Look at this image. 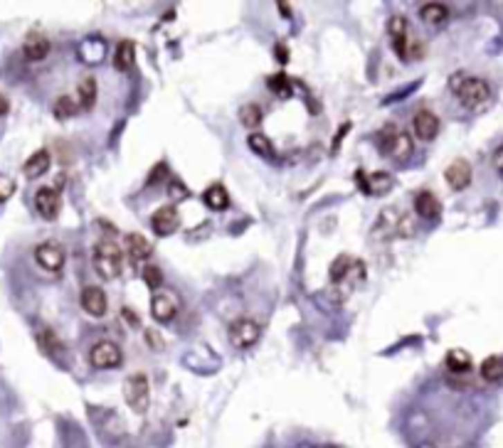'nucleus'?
Wrapping results in <instances>:
<instances>
[{
	"mask_svg": "<svg viewBox=\"0 0 503 448\" xmlns=\"http://www.w3.org/2000/svg\"><path fill=\"white\" fill-rule=\"evenodd\" d=\"M126 254H129V261L138 266V263L151 259L153 247L143 234H126Z\"/></svg>",
	"mask_w": 503,
	"mask_h": 448,
	"instance_id": "nucleus-14",
	"label": "nucleus"
},
{
	"mask_svg": "<svg viewBox=\"0 0 503 448\" xmlns=\"http://www.w3.org/2000/svg\"><path fill=\"white\" fill-rule=\"evenodd\" d=\"M378 143H380V153L397 162H405L410 156H412V138H410L408 131L397 129V126H385L378 136Z\"/></svg>",
	"mask_w": 503,
	"mask_h": 448,
	"instance_id": "nucleus-1",
	"label": "nucleus"
},
{
	"mask_svg": "<svg viewBox=\"0 0 503 448\" xmlns=\"http://www.w3.org/2000/svg\"><path fill=\"white\" fill-rule=\"evenodd\" d=\"M454 94L466 109H476L486 104V99L491 96V86L479 77H459V82L454 84Z\"/></svg>",
	"mask_w": 503,
	"mask_h": 448,
	"instance_id": "nucleus-3",
	"label": "nucleus"
},
{
	"mask_svg": "<svg viewBox=\"0 0 503 448\" xmlns=\"http://www.w3.org/2000/svg\"><path fill=\"white\" fill-rule=\"evenodd\" d=\"M247 146L252 148V151H255L257 156H264V158L274 156V146H272V140L266 138V136H262V133H249V138H247Z\"/></svg>",
	"mask_w": 503,
	"mask_h": 448,
	"instance_id": "nucleus-29",
	"label": "nucleus"
},
{
	"mask_svg": "<svg viewBox=\"0 0 503 448\" xmlns=\"http://www.w3.org/2000/svg\"><path fill=\"white\" fill-rule=\"evenodd\" d=\"M143 281H146V286L151 288V291H158L161 283H163V274H161L158 266H143Z\"/></svg>",
	"mask_w": 503,
	"mask_h": 448,
	"instance_id": "nucleus-31",
	"label": "nucleus"
},
{
	"mask_svg": "<svg viewBox=\"0 0 503 448\" xmlns=\"http://www.w3.org/2000/svg\"><path fill=\"white\" fill-rule=\"evenodd\" d=\"M392 185H395V180H392V175L387 173H373L370 178L363 183V190L367 192V195H385L387 190H392Z\"/></svg>",
	"mask_w": 503,
	"mask_h": 448,
	"instance_id": "nucleus-22",
	"label": "nucleus"
},
{
	"mask_svg": "<svg viewBox=\"0 0 503 448\" xmlns=\"http://www.w3.org/2000/svg\"><path fill=\"white\" fill-rule=\"evenodd\" d=\"M124 318L131 320V325H134V328H138V315L136 313H131L129 308H124Z\"/></svg>",
	"mask_w": 503,
	"mask_h": 448,
	"instance_id": "nucleus-37",
	"label": "nucleus"
},
{
	"mask_svg": "<svg viewBox=\"0 0 503 448\" xmlns=\"http://www.w3.org/2000/svg\"><path fill=\"white\" fill-rule=\"evenodd\" d=\"M50 165H52V158H50V153L42 148V151H35L33 156L25 160V165H23V173H25V178H30V180H35V178H42V175L50 170Z\"/></svg>",
	"mask_w": 503,
	"mask_h": 448,
	"instance_id": "nucleus-17",
	"label": "nucleus"
},
{
	"mask_svg": "<svg viewBox=\"0 0 503 448\" xmlns=\"http://www.w3.org/2000/svg\"><path fill=\"white\" fill-rule=\"evenodd\" d=\"M6 113H8V99L0 94V116H6Z\"/></svg>",
	"mask_w": 503,
	"mask_h": 448,
	"instance_id": "nucleus-38",
	"label": "nucleus"
},
{
	"mask_svg": "<svg viewBox=\"0 0 503 448\" xmlns=\"http://www.w3.org/2000/svg\"><path fill=\"white\" fill-rule=\"evenodd\" d=\"M447 367L452 372H469L471 370V355L466 350H449L447 353Z\"/></svg>",
	"mask_w": 503,
	"mask_h": 448,
	"instance_id": "nucleus-26",
	"label": "nucleus"
},
{
	"mask_svg": "<svg viewBox=\"0 0 503 448\" xmlns=\"http://www.w3.org/2000/svg\"><path fill=\"white\" fill-rule=\"evenodd\" d=\"M146 342L151 350H163V337L158 330H146Z\"/></svg>",
	"mask_w": 503,
	"mask_h": 448,
	"instance_id": "nucleus-34",
	"label": "nucleus"
},
{
	"mask_svg": "<svg viewBox=\"0 0 503 448\" xmlns=\"http://www.w3.org/2000/svg\"><path fill=\"white\" fill-rule=\"evenodd\" d=\"M481 377L486 382H501L503 380V357L491 355L481 362Z\"/></svg>",
	"mask_w": 503,
	"mask_h": 448,
	"instance_id": "nucleus-24",
	"label": "nucleus"
},
{
	"mask_svg": "<svg viewBox=\"0 0 503 448\" xmlns=\"http://www.w3.org/2000/svg\"><path fill=\"white\" fill-rule=\"evenodd\" d=\"M134 59H136V45L131 39H121L119 47L113 50V67L119 72H129L134 67Z\"/></svg>",
	"mask_w": 503,
	"mask_h": 448,
	"instance_id": "nucleus-19",
	"label": "nucleus"
},
{
	"mask_svg": "<svg viewBox=\"0 0 503 448\" xmlns=\"http://www.w3.org/2000/svg\"><path fill=\"white\" fill-rule=\"evenodd\" d=\"M419 17H422L427 25H435V28H439V25L447 23L449 8L444 6V3H424V6L419 8Z\"/></svg>",
	"mask_w": 503,
	"mask_h": 448,
	"instance_id": "nucleus-21",
	"label": "nucleus"
},
{
	"mask_svg": "<svg viewBox=\"0 0 503 448\" xmlns=\"http://www.w3.org/2000/svg\"><path fill=\"white\" fill-rule=\"evenodd\" d=\"M12 195H15V180H12L10 175L0 173V205L10 200Z\"/></svg>",
	"mask_w": 503,
	"mask_h": 448,
	"instance_id": "nucleus-32",
	"label": "nucleus"
},
{
	"mask_svg": "<svg viewBox=\"0 0 503 448\" xmlns=\"http://www.w3.org/2000/svg\"><path fill=\"white\" fill-rule=\"evenodd\" d=\"M262 118H264V113H262V106L259 104H244L242 109H239V124L244 126V129H257V126L262 124Z\"/></svg>",
	"mask_w": 503,
	"mask_h": 448,
	"instance_id": "nucleus-25",
	"label": "nucleus"
},
{
	"mask_svg": "<svg viewBox=\"0 0 503 448\" xmlns=\"http://www.w3.org/2000/svg\"><path fill=\"white\" fill-rule=\"evenodd\" d=\"M35 261L50 274H60L64 266V249L57 241H42L40 247L35 249Z\"/></svg>",
	"mask_w": 503,
	"mask_h": 448,
	"instance_id": "nucleus-7",
	"label": "nucleus"
},
{
	"mask_svg": "<svg viewBox=\"0 0 503 448\" xmlns=\"http://www.w3.org/2000/svg\"><path fill=\"white\" fill-rule=\"evenodd\" d=\"M266 84H269V89H272L274 96H279V99H289L291 96V82L286 79V74H274V77L266 79Z\"/></svg>",
	"mask_w": 503,
	"mask_h": 448,
	"instance_id": "nucleus-28",
	"label": "nucleus"
},
{
	"mask_svg": "<svg viewBox=\"0 0 503 448\" xmlns=\"http://www.w3.org/2000/svg\"><path fill=\"white\" fill-rule=\"evenodd\" d=\"M37 340H40L42 350H47L50 355H60L64 350L62 340L55 335V333L50 330V328H42V330H37Z\"/></svg>",
	"mask_w": 503,
	"mask_h": 448,
	"instance_id": "nucleus-27",
	"label": "nucleus"
},
{
	"mask_svg": "<svg viewBox=\"0 0 503 448\" xmlns=\"http://www.w3.org/2000/svg\"><path fill=\"white\" fill-rule=\"evenodd\" d=\"M259 335H262V325L252 318H239L230 325V342L239 350L252 348L259 340Z\"/></svg>",
	"mask_w": 503,
	"mask_h": 448,
	"instance_id": "nucleus-6",
	"label": "nucleus"
},
{
	"mask_svg": "<svg viewBox=\"0 0 503 448\" xmlns=\"http://www.w3.org/2000/svg\"><path fill=\"white\" fill-rule=\"evenodd\" d=\"M414 212L419 214L422 219H437L441 212V205L437 200V195H432L430 190H422L417 197H414Z\"/></svg>",
	"mask_w": 503,
	"mask_h": 448,
	"instance_id": "nucleus-18",
	"label": "nucleus"
},
{
	"mask_svg": "<svg viewBox=\"0 0 503 448\" xmlns=\"http://www.w3.org/2000/svg\"><path fill=\"white\" fill-rule=\"evenodd\" d=\"M165 175H168V168H165V162H158V165H156V170H153L151 178H148V180H151L153 185H156V183H161V180L165 178Z\"/></svg>",
	"mask_w": 503,
	"mask_h": 448,
	"instance_id": "nucleus-35",
	"label": "nucleus"
},
{
	"mask_svg": "<svg viewBox=\"0 0 503 448\" xmlns=\"http://www.w3.org/2000/svg\"><path fill=\"white\" fill-rule=\"evenodd\" d=\"M284 50H286V47H284V45H279V47H277V57H279V62H286V52H284Z\"/></svg>",
	"mask_w": 503,
	"mask_h": 448,
	"instance_id": "nucleus-39",
	"label": "nucleus"
},
{
	"mask_svg": "<svg viewBox=\"0 0 503 448\" xmlns=\"http://www.w3.org/2000/svg\"><path fill=\"white\" fill-rule=\"evenodd\" d=\"M178 313V306H176V298L168 296V293H156L151 301V315L158 323H170V320L176 318Z\"/></svg>",
	"mask_w": 503,
	"mask_h": 448,
	"instance_id": "nucleus-15",
	"label": "nucleus"
},
{
	"mask_svg": "<svg viewBox=\"0 0 503 448\" xmlns=\"http://www.w3.org/2000/svg\"><path fill=\"white\" fill-rule=\"evenodd\" d=\"M35 207H37L40 217L55 219L60 214V207H62V197L55 187H40L37 195H35Z\"/></svg>",
	"mask_w": 503,
	"mask_h": 448,
	"instance_id": "nucleus-10",
	"label": "nucleus"
},
{
	"mask_svg": "<svg viewBox=\"0 0 503 448\" xmlns=\"http://www.w3.org/2000/svg\"><path fill=\"white\" fill-rule=\"evenodd\" d=\"M151 227L158 236H170L176 234L181 227V214H178L176 205H165V207L156 209L151 217Z\"/></svg>",
	"mask_w": 503,
	"mask_h": 448,
	"instance_id": "nucleus-8",
	"label": "nucleus"
},
{
	"mask_svg": "<svg viewBox=\"0 0 503 448\" xmlns=\"http://www.w3.org/2000/svg\"><path fill=\"white\" fill-rule=\"evenodd\" d=\"M94 269L96 274L107 281L119 279L121 269H124V252L119 244L113 241H99L94 247Z\"/></svg>",
	"mask_w": 503,
	"mask_h": 448,
	"instance_id": "nucleus-2",
	"label": "nucleus"
},
{
	"mask_svg": "<svg viewBox=\"0 0 503 448\" xmlns=\"http://www.w3.org/2000/svg\"><path fill=\"white\" fill-rule=\"evenodd\" d=\"M203 200L212 212H225V209L230 207V195H227V190L220 185V183L210 185L208 190H205Z\"/></svg>",
	"mask_w": 503,
	"mask_h": 448,
	"instance_id": "nucleus-20",
	"label": "nucleus"
},
{
	"mask_svg": "<svg viewBox=\"0 0 503 448\" xmlns=\"http://www.w3.org/2000/svg\"><path fill=\"white\" fill-rule=\"evenodd\" d=\"M279 8H282V15H284V17H289V15H291V10H289V6H286V3H279Z\"/></svg>",
	"mask_w": 503,
	"mask_h": 448,
	"instance_id": "nucleus-40",
	"label": "nucleus"
},
{
	"mask_svg": "<svg viewBox=\"0 0 503 448\" xmlns=\"http://www.w3.org/2000/svg\"><path fill=\"white\" fill-rule=\"evenodd\" d=\"M121 360H124L121 348L111 340L96 342L94 348L89 350V362L94 364L96 370H116V367H121Z\"/></svg>",
	"mask_w": 503,
	"mask_h": 448,
	"instance_id": "nucleus-5",
	"label": "nucleus"
},
{
	"mask_svg": "<svg viewBox=\"0 0 503 448\" xmlns=\"http://www.w3.org/2000/svg\"><path fill=\"white\" fill-rule=\"evenodd\" d=\"M422 448H432V446H422Z\"/></svg>",
	"mask_w": 503,
	"mask_h": 448,
	"instance_id": "nucleus-41",
	"label": "nucleus"
},
{
	"mask_svg": "<svg viewBox=\"0 0 503 448\" xmlns=\"http://www.w3.org/2000/svg\"><path fill=\"white\" fill-rule=\"evenodd\" d=\"M80 303H82V308H84V313L94 315V318H102V315H107V310H109L107 293L96 286H86L80 296Z\"/></svg>",
	"mask_w": 503,
	"mask_h": 448,
	"instance_id": "nucleus-11",
	"label": "nucleus"
},
{
	"mask_svg": "<svg viewBox=\"0 0 503 448\" xmlns=\"http://www.w3.org/2000/svg\"><path fill=\"white\" fill-rule=\"evenodd\" d=\"M408 35H410L408 20L402 15L390 17V23H387V37H390L392 50H395V55L400 59H408Z\"/></svg>",
	"mask_w": 503,
	"mask_h": 448,
	"instance_id": "nucleus-9",
	"label": "nucleus"
},
{
	"mask_svg": "<svg viewBox=\"0 0 503 448\" xmlns=\"http://www.w3.org/2000/svg\"><path fill=\"white\" fill-rule=\"evenodd\" d=\"M444 178H447V183H449V187H452V190H466V187H469V183H471V165H469V160H464V158L454 160L452 165L444 170Z\"/></svg>",
	"mask_w": 503,
	"mask_h": 448,
	"instance_id": "nucleus-13",
	"label": "nucleus"
},
{
	"mask_svg": "<svg viewBox=\"0 0 503 448\" xmlns=\"http://www.w3.org/2000/svg\"><path fill=\"white\" fill-rule=\"evenodd\" d=\"M74 111H77V104H74L72 96H60V99L55 101V116L57 118H69L74 116Z\"/></svg>",
	"mask_w": 503,
	"mask_h": 448,
	"instance_id": "nucleus-30",
	"label": "nucleus"
},
{
	"mask_svg": "<svg viewBox=\"0 0 503 448\" xmlns=\"http://www.w3.org/2000/svg\"><path fill=\"white\" fill-rule=\"evenodd\" d=\"M168 195H170V200H173V205H176L178 200H185L190 192L185 190V185H183L181 180H170V183H168Z\"/></svg>",
	"mask_w": 503,
	"mask_h": 448,
	"instance_id": "nucleus-33",
	"label": "nucleus"
},
{
	"mask_svg": "<svg viewBox=\"0 0 503 448\" xmlns=\"http://www.w3.org/2000/svg\"><path fill=\"white\" fill-rule=\"evenodd\" d=\"M124 399L131 409L136 414H143L151 404V386H148V377L146 375H131L129 380L124 382Z\"/></svg>",
	"mask_w": 503,
	"mask_h": 448,
	"instance_id": "nucleus-4",
	"label": "nucleus"
},
{
	"mask_svg": "<svg viewBox=\"0 0 503 448\" xmlns=\"http://www.w3.org/2000/svg\"><path fill=\"white\" fill-rule=\"evenodd\" d=\"M412 131L419 140H435L437 133H439V118L435 116L432 111H417L412 118Z\"/></svg>",
	"mask_w": 503,
	"mask_h": 448,
	"instance_id": "nucleus-12",
	"label": "nucleus"
},
{
	"mask_svg": "<svg viewBox=\"0 0 503 448\" xmlns=\"http://www.w3.org/2000/svg\"><path fill=\"white\" fill-rule=\"evenodd\" d=\"M50 50H52L50 39L40 32H33L23 45V55L28 62H40V59H45V57L50 55Z\"/></svg>",
	"mask_w": 503,
	"mask_h": 448,
	"instance_id": "nucleus-16",
	"label": "nucleus"
},
{
	"mask_svg": "<svg viewBox=\"0 0 503 448\" xmlns=\"http://www.w3.org/2000/svg\"><path fill=\"white\" fill-rule=\"evenodd\" d=\"M77 104H80V109H84V111H91L96 104V79L94 77H86L82 79L80 89H77Z\"/></svg>",
	"mask_w": 503,
	"mask_h": 448,
	"instance_id": "nucleus-23",
	"label": "nucleus"
},
{
	"mask_svg": "<svg viewBox=\"0 0 503 448\" xmlns=\"http://www.w3.org/2000/svg\"><path fill=\"white\" fill-rule=\"evenodd\" d=\"M493 165H496V168H498V170H501V173H503V146L498 148L496 153H493Z\"/></svg>",
	"mask_w": 503,
	"mask_h": 448,
	"instance_id": "nucleus-36",
	"label": "nucleus"
}]
</instances>
